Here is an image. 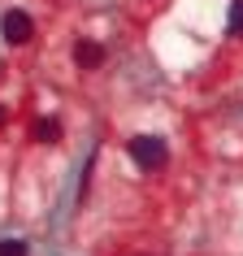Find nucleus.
<instances>
[{
	"label": "nucleus",
	"mask_w": 243,
	"mask_h": 256,
	"mask_svg": "<svg viewBox=\"0 0 243 256\" xmlns=\"http://www.w3.org/2000/svg\"><path fill=\"white\" fill-rule=\"evenodd\" d=\"M126 152H130V161H135L139 170H165V161H170L165 139H152V135H135L126 144Z\"/></svg>",
	"instance_id": "1"
},
{
	"label": "nucleus",
	"mask_w": 243,
	"mask_h": 256,
	"mask_svg": "<svg viewBox=\"0 0 243 256\" xmlns=\"http://www.w3.org/2000/svg\"><path fill=\"white\" fill-rule=\"evenodd\" d=\"M0 30H4V40H9V44H26L30 35H35L30 14H22V9H9V14L0 18Z\"/></svg>",
	"instance_id": "2"
},
{
	"label": "nucleus",
	"mask_w": 243,
	"mask_h": 256,
	"mask_svg": "<svg viewBox=\"0 0 243 256\" xmlns=\"http://www.w3.org/2000/svg\"><path fill=\"white\" fill-rule=\"evenodd\" d=\"M74 61H78L82 70H96V66H104V48L92 44V40H82L78 48H74Z\"/></svg>",
	"instance_id": "3"
},
{
	"label": "nucleus",
	"mask_w": 243,
	"mask_h": 256,
	"mask_svg": "<svg viewBox=\"0 0 243 256\" xmlns=\"http://www.w3.org/2000/svg\"><path fill=\"white\" fill-rule=\"evenodd\" d=\"M56 135H61V126H56L52 118H40V122H35V139H56Z\"/></svg>",
	"instance_id": "4"
},
{
	"label": "nucleus",
	"mask_w": 243,
	"mask_h": 256,
	"mask_svg": "<svg viewBox=\"0 0 243 256\" xmlns=\"http://www.w3.org/2000/svg\"><path fill=\"white\" fill-rule=\"evenodd\" d=\"M230 35H243V0H234L230 9Z\"/></svg>",
	"instance_id": "5"
},
{
	"label": "nucleus",
	"mask_w": 243,
	"mask_h": 256,
	"mask_svg": "<svg viewBox=\"0 0 243 256\" xmlns=\"http://www.w3.org/2000/svg\"><path fill=\"white\" fill-rule=\"evenodd\" d=\"M0 256H26V243H0Z\"/></svg>",
	"instance_id": "6"
},
{
	"label": "nucleus",
	"mask_w": 243,
	"mask_h": 256,
	"mask_svg": "<svg viewBox=\"0 0 243 256\" xmlns=\"http://www.w3.org/2000/svg\"><path fill=\"white\" fill-rule=\"evenodd\" d=\"M4 118H9V113H4V104H0V126H4Z\"/></svg>",
	"instance_id": "7"
}]
</instances>
